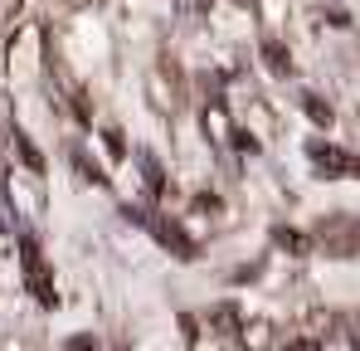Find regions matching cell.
Instances as JSON below:
<instances>
[{
    "label": "cell",
    "mask_w": 360,
    "mask_h": 351,
    "mask_svg": "<svg viewBox=\"0 0 360 351\" xmlns=\"http://www.w3.org/2000/svg\"><path fill=\"white\" fill-rule=\"evenodd\" d=\"M15 147H20V156H25V166H30V171H44V156L30 147V137H25V132H15Z\"/></svg>",
    "instance_id": "6"
},
{
    "label": "cell",
    "mask_w": 360,
    "mask_h": 351,
    "mask_svg": "<svg viewBox=\"0 0 360 351\" xmlns=\"http://www.w3.org/2000/svg\"><path fill=\"white\" fill-rule=\"evenodd\" d=\"M20 269H25V283H30V292H34V302H44V307H54V302H59L54 278H49L44 254H39V244H34V239H25V244H20Z\"/></svg>",
    "instance_id": "1"
},
{
    "label": "cell",
    "mask_w": 360,
    "mask_h": 351,
    "mask_svg": "<svg viewBox=\"0 0 360 351\" xmlns=\"http://www.w3.org/2000/svg\"><path fill=\"white\" fill-rule=\"evenodd\" d=\"M68 351H98V347H93V337H73V342H68Z\"/></svg>",
    "instance_id": "10"
},
{
    "label": "cell",
    "mask_w": 360,
    "mask_h": 351,
    "mask_svg": "<svg viewBox=\"0 0 360 351\" xmlns=\"http://www.w3.org/2000/svg\"><path fill=\"white\" fill-rule=\"evenodd\" d=\"M146 185H151V190H161V166H156L151 156H146Z\"/></svg>",
    "instance_id": "8"
},
{
    "label": "cell",
    "mask_w": 360,
    "mask_h": 351,
    "mask_svg": "<svg viewBox=\"0 0 360 351\" xmlns=\"http://www.w3.org/2000/svg\"><path fill=\"white\" fill-rule=\"evenodd\" d=\"M292 351H321L316 342H292Z\"/></svg>",
    "instance_id": "11"
},
{
    "label": "cell",
    "mask_w": 360,
    "mask_h": 351,
    "mask_svg": "<svg viewBox=\"0 0 360 351\" xmlns=\"http://www.w3.org/2000/svg\"><path fill=\"white\" fill-rule=\"evenodd\" d=\"M278 244H288V249H307V239L292 234V230H278Z\"/></svg>",
    "instance_id": "7"
},
{
    "label": "cell",
    "mask_w": 360,
    "mask_h": 351,
    "mask_svg": "<svg viewBox=\"0 0 360 351\" xmlns=\"http://www.w3.org/2000/svg\"><path fill=\"white\" fill-rule=\"evenodd\" d=\"M302 108H307V117H311V122H321V127H331V108H326V103H321L316 93H307V98H302Z\"/></svg>",
    "instance_id": "5"
},
{
    "label": "cell",
    "mask_w": 360,
    "mask_h": 351,
    "mask_svg": "<svg viewBox=\"0 0 360 351\" xmlns=\"http://www.w3.org/2000/svg\"><path fill=\"white\" fill-rule=\"evenodd\" d=\"M307 156L321 166L326 176H360V161L351 156V152H341V147H326V142H311L307 147Z\"/></svg>",
    "instance_id": "2"
},
{
    "label": "cell",
    "mask_w": 360,
    "mask_h": 351,
    "mask_svg": "<svg viewBox=\"0 0 360 351\" xmlns=\"http://www.w3.org/2000/svg\"><path fill=\"white\" fill-rule=\"evenodd\" d=\"M141 220H146V215H141ZM146 225H151V234H156L176 259H195V239L180 230V225H171V220H146Z\"/></svg>",
    "instance_id": "3"
},
{
    "label": "cell",
    "mask_w": 360,
    "mask_h": 351,
    "mask_svg": "<svg viewBox=\"0 0 360 351\" xmlns=\"http://www.w3.org/2000/svg\"><path fill=\"white\" fill-rule=\"evenodd\" d=\"M108 152H112V156H127V142H122V132H108Z\"/></svg>",
    "instance_id": "9"
},
{
    "label": "cell",
    "mask_w": 360,
    "mask_h": 351,
    "mask_svg": "<svg viewBox=\"0 0 360 351\" xmlns=\"http://www.w3.org/2000/svg\"><path fill=\"white\" fill-rule=\"evenodd\" d=\"M263 58L273 63V73H292V58H288V49H283L278 39H268V44H263Z\"/></svg>",
    "instance_id": "4"
}]
</instances>
